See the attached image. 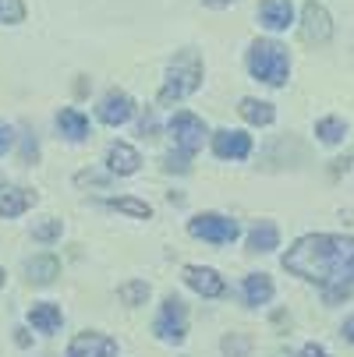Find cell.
I'll use <instances>...</instances> for the list:
<instances>
[{"mask_svg": "<svg viewBox=\"0 0 354 357\" xmlns=\"http://www.w3.org/2000/svg\"><path fill=\"white\" fill-rule=\"evenodd\" d=\"M283 269L312 280L323 287L326 304H337L354 290V237L340 234H309L301 237L287 255H283Z\"/></svg>", "mask_w": 354, "mask_h": 357, "instance_id": "1", "label": "cell"}, {"mask_svg": "<svg viewBox=\"0 0 354 357\" xmlns=\"http://www.w3.org/2000/svg\"><path fill=\"white\" fill-rule=\"evenodd\" d=\"M248 71L266 85H283L290 71V57L276 39H256L248 50Z\"/></svg>", "mask_w": 354, "mask_h": 357, "instance_id": "2", "label": "cell"}, {"mask_svg": "<svg viewBox=\"0 0 354 357\" xmlns=\"http://www.w3.org/2000/svg\"><path fill=\"white\" fill-rule=\"evenodd\" d=\"M198 85H202V61H198V54L184 50V54L170 64V71H167V82H163V89H160V103H163V107L181 103V99L191 96Z\"/></svg>", "mask_w": 354, "mask_h": 357, "instance_id": "3", "label": "cell"}, {"mask_svg": "<svg viewBox=\"0 0 354 357\" xmlns=\"http://www.w3.org/2000/svg\"><path fill=\"white\" fill-rule=\"evenodd\" d=\"M170 135H174V145H177V156H181V160H191L195 152L202 149V142H206L209 131H206V121H202V117L181 110V114H174V121H170Z\"/></svg>", "mask_w": 354, "mask_h": 357, "instance_id": "4", "label": "cell"}, {"mask_svg": "<svg viewBox=\"0 0 354 357\" xmlns=\"http://www.w3.org/2000/svg\"><path fill=\"white\" fill-rule=\"evenodd\" d=\"M188 234H191V237H202V241H209V244H230L241 230H237V223L227 220V216L202 213V216H195V220L188 223Z\"/></svg>", "mask_w": 354, "mask_h": 357, "instance_id": "5", "label": "cell"}, {"mask_svg": "<svg viewBox=\"0 0 354 357\" xmlns=\"http://www.w3.org/2000/svg\"><path fill=\"white\" fill-rule=\"evenodd\" d=\"M188 333V312L177 297H167L163 308H160V319H156V336L167 340V343H181Z\"/></svg>", "mask_w": 354, "mask_h": 357, "instance_id": "6", "label": "cell"}, {"mask_svg": "<svg viewBox=\"0 0 354 357\" xmlns=\"http://www.w3.org/2000/svg\"><path fill=\"white\" fill-rule=\"evenodd\" d=\"M333 36V22H330V11L316 0H309L305 8H301V39L305 43H330Z\"/></svg>", "mask_w": 354, "mask_h": 357, "instance_id": "7", "label": "cell"}, {"mask_svg": "<svg viewBox=\"0 0 354 357\" xmlns=\"http://www.w3.org/2000/svg\"><path fill=\"white\" fill-rule=\"evenodd\" d=\"M68 357H117V340L103 333H82L71 340Z\"/></svg>", "mask_w": 354, "mask_h": 357, "instance_id": "8", "label": "cell"}, {"mask_svg": "<svg viewBox=\"0 0 354 357\" xmlns=\"http://www.w3.org/2000/svg\"><path fill=\"white\" fill-rule=\"evenodd\" d=\"M131 114H135L131 96H128V92H117V89L107 92V96H103V103H99V121H103L107 128H121V124H128Z\"/></svg>", "mask_w": 354, "mask_h": 357, "instance_id": "9", "label": "cell"}, {"mask_svg": "<svg viewBox=\"0 0 354 357\" xmlns=\"http://www.w3.org/2000/svg\"><path fill=\"white\" fill-rule=\"evenodd\" d=\"M213 152L220 160H244L251 152V135H244V131H216L213 135Z\"/></svg>", "mask_w": 354, "mask_h": 357, "instance_id": "10", "label": "cell"}, {"mask_svg": "<svg viewBox=\"0 0 354 357\" xmlns=\"http://www.w3.org/2000/svg\"><path fill=\"white\" fill-rule=\"evenodd\" d=\"M184 283H188L195 294H202V297H223V294H227V283H223L213 269H202V266H188V269H184Z\"/></svg>", "mask_w": 354, "mask_h": 357, "instance_id": "11", "label": "cell"}, {"mask_svg": "<svg viewBox=\"0 0 354 357\" xmlns=\"http://www.w3.org/2000/svg\"><path fill=\"white\" fill-rule=\"evenodd\" d=\"M290 22H294L290 0H263V4H259V25H266L270 32H280Z\"/></svg>", "mask_w": 354, "mask_h": 357, "instance_id": "12", "label": "cell"}, {"mask_svg": "<svg viewBox=\"0 0 354 357\" xmlns=\"http://www.w3.org/2000/svg\"><path fill=\"white\" fill-rule=\"evenodd\" d=\"M138 163H142V156L131 149V145H124V142H114L110 149H107V167H110V174H135L138 170Z\"/></svg>", "mask_w": 354, "mask_h": 357, "instance_id": "13", "label": "cell"}, {"mask_svg": "<svg viewBox=\"0 0 354 357\" xmlns=\"http://www.w3.org/2000/svg\"><path fill=\"white\" fill-rule=\"evenodd\" d=\"M32 202H36L32 191H25V188H11V191L0 195V216H4V220H15V216H22L25 209H32Z\"/></svg>", "mask_w": 354, "mask_h": 357, "instance_id": "14", "label": "cell"}, {"mask_svg": "<svg viewBox=\"0 0 354 357\" xmlns=\"http://www.w3.org/2000/svg\"><path fill=\"white\" fill-rule=\"evenodd\" d=\"M57 128H61V135H64V138H71V142L89 138V117H85V114H78L75 107H64V110L57 114Z\"/></svg>", "mask_w": 354, "mask_h": 357, "instance_id": "15", "label": "cell"}, {"mask_svg": "<svg viewBox=\"0 0 354 357\" xmlns=\"http://www.w3.org/2000/svg\"><path fill=\"white\" fill-rule=\"evenodd\" d=\"M244 301L248 304H270L273 301V280L266 276V273H251V276H244Z\"/></svg>", "mask_w": 354, "mask_h": 357, "instance_id": "16", "label": "cell"}, {"mask_svg": "<svg viewBox=\"0 0 354 357\" xmlns=\"http://www.w3.org/2000/svg\"><path fill=\"white\" fill-rule=\"evenodd\" d=\"M29 322L39 333H57L61 329V308H57V304H32V308H29Z\"/></svg>", "mask_w": 354, "mask_h": 357, "instance_id": "17", "label": "cell"}, {"mask_svg": "<svg viewBox=\"0 0 354 357\" xmlns=\"http://www.w3.org/2000/svg\"><path fill=\"white\" fill-rule=\"evenodd\" d=\"M25 273L32 283H54V276H61V266L54 255H39V259H29L25 262Z\"/></svg>", "mask_w": 354, "mask_h": 357, "instance_id": "18", "label": "cell"}, {"mask_svg": "<svg viewBox=\"0 0 354 357\" xmlns=\"http://www.w3.org/2000/svg\"><path fill=\"white\" fill-rule=\"evenodd\" d=\"M237 110L248 124H273V117H276V110L270 103H263V99H241Z\"/></svg>", "mask_w": 354, "mask_h": 357, "instance_id": "19", "label": "cell"}, {"mask_svg": "<svg viewBox=\"0 0 354 357\" xmlns=\"http://www.w3.org/2000/svg\"><path fill=\"white\" fill-rule=\"evenodd\" d=\"M276 244H280V230L273 223H259L256 230L248 234V248L251 251H273Z\"/></svg>", "mask_w": 354, "mask_h": 357, "instance_id": "20", "label": "cell"}, {"mask_svg": "<svg viewBox=\"0 0 354 357\" xmlns=\"http://www.w3.org/2000/svg\"><path fill=\"white\" fill-rule=\"evenodd\" d=\"M117 297L128 304V308H138V304H145V297H149V283L145 280H131V283H124L117 290Z\"/></svg>", "mask_w": 354, "mask_h": 357, "instance_id": "21", "label": "cell"}, {"mask_svg": "<svg viewBox=\"0 0 354 357\" xmlns=\"http://www.w3.org/2000/svg\"><path fill=\"white\" fill-rule=\"evenodd\" d=\"M316 135H319L326 145H337V142L347 135V124H344L340 117H326V121H319V124H316Z\"/></svg>", "mask_w": 354, "mask_h": 357, "instance_id": "22", "label": "cell"}, {"mask_svg": "<svg viewBox=\"0 0 354 357\" xmlns=\"http://www.w3.org/2000/svg\"><path fill=\"white\" fill-rule=\"evenodd\" d=\"M110 206L117 213H124V216H135V220H149V216H153V209H149L145 202H138V198H110Z\"/></svg>", "mask_w": 354, "mask_h": 357, "instance_id": "23", "label": "cell"}, {"mask_svg": "<svg viewBox=\"0 0 354 357\" xmlns=\"http://www.w3.org/2000/svg\"><path fill=\"white\" fill-rule=\"evenodd\" d=\"M248 350H251V340L248 336H241V333L223 336V354L227 357H248Z\"/></svg>", "mask_w": 354, "mask_h": 357, "instance_id": "24", "label": "cell"}, {"mask_svg": "<svg viewBox=\"0 0 354 357\" xmlns=\"http://www.w3.org/2000/svg\"><path fill=\"white\" fill-rule=\"evenodd\" d=\"M22 18H25V4H22V0H0V22L15 25Z\"/></svg>", "mask_w": 354, "mask_h": 357, "instance_id": "25", "label": "cell"}, {"mask_svg": "<svg viewBox=\"0 0 354 357\" xmlns=\"http://www.w3.org/2000/svg\"><path fill=\"white\" fill-rule=\"evenodd\" d=\"M61 220H46V223H39V227H32V237L36 241H57L61 237Z\"/></svg>", "mask_w": 354, "mask_h": 357, "instance_id": "26", "label": "cell"}, {"mask_svg": "<svg viewBox=\"0 0 354 357\" xmlns=\"http://www.w3.org/2000/svg\"><path fill=\"white\" fill-rule=\"evenodd\" d=\"M8 149H11V128H8V124H0V156H4Z\"/></svg>", "mask_w": 354, "mask_h": 357, "instance_id": "27", "label": "cell"}, {"mask_svg": "<svg viewBox=\"0 0 354 357\" xmlns=\"http://www.w3.org/2000/svg\"><path fill=\"white\" fill-rule=\"evenodd\" d=\"M297 357H330V354H326V350H323L319 343H309V347H305V350H301Z\"/></svg>", "mask_w": 354, "mask_h": 357, "instance_id": "28", "label": "cell"}, {"mask_svg": "<svg viewBox=\"0 0 354 357\" xmlns=\"http://www.w3.org/2000/svg\"><path fill=\"white\" fill-rule=\"evenodd\" d=\"M340 336H344L347 343H354V315H351V319H347V322L340 326Z\"/></svg>", "mask_w": 354, "mask_h": 357, "instance_id": "29", "label": "cell"}, {"mask_svg": "<svg viewBox=\"0 0 354 357\" xmlns=\"http://www.w3.org/2000/svg\"><path fill=\"white\" fill-rule=\"evenodd\" d=\"M15 333H18V336H15V340H18V347H29V333H25V329H15Z\"/></svg>", "mask_w": 354, "mask_h": 357, "instance_id": "30", "label": "cell"}, {"mask_svg": "<svg viewBox=\"0 0 354 357\" xmlns=\"http://www.w3.org/2000/svg\"><path fill=\"white\" fill-rule=\"evenodd\" d=\"M209 8H223V4H230V0H206Z\"/></svg>", "mask_w": 354, "mask_h": 357, "instance_id": "31", "label": "cell"}, {"mask_svg": "<svg viewBox=\"0 0 354 357\" xmlns=\"http://www.w3.org/2000/svg\"><path fill=\"white\" fill-rule=\"evenodd\" d=\"M4 280H8V276H4V269H0V287H4Z\"/></svg>", "mask_w": 354, "mask_h": 357, "instance_id": "32", "label": "cell"}]
</instances>
